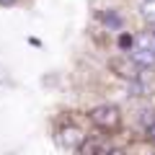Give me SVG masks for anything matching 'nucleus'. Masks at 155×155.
Returning a JSON list of instances; mask_svg holds the SVG:
<instances>
[{
    "label": "nucleus",
    "instance_id": "1",
    "mask_svg": "<svg viewBox=\"0 0 155 155\" xmlns=\"http://www.w3.org/2000/svg\"><path fill=\"white\" fill-rule=\"evenodd\" d=\"M132 62L137 67H153L155 65V34H140L132 47Z\"/></svg>",
    "mask_w": 155,
    "mask_h": 155
},
{
    "label": "nucleus",
    "instance_id": "2",
    "mask_svg": "<svg viewBox=\"0 0 155 155\" xmlns=\"http://www.w3.org/2000/svg\"><path fill=\"white\" fill-rule=\"evenodd\" d=\"M91 119H93L98 127H104V129H114L122 116H119V109H116V106H98V109L91 111Z\"/></svg>",
    "mask_w": 155,
    "mask_h": 155
},
{
    "label": "nucleus",
    "instance_id": "3",
    "mask_svg": "<svg viewBox=\"0 0 155 155\" xmlns=\"http://www.w3.org/2000/svg\"><path fill=\"white\" fill-rule=\"evenodd\" d=\"M62 142L70 145V147L80 145V142H83V134H80V129H65V132H62Z\"/></svg>",
    "mask_w": 155,
    "mask_h": 155
},
{
    "label": "nucleus",
    "instance_id": "4",
    "mask_svg": "<svg viewBox=\"0 0 155 155\" xmlns=\"http://www.w3.org/2000/svg\"><path fill=\"white\" fill-rule=\"evenodd\" d=\"M140 11H142V16L147 18V21L155 23V0H142V3H140Z\"/></svg>",
    "mask_w": 155,
    "mask_h": 155
},
{
    "label": "nucleus",
    "instance_id": "5",
    "mask_svg": "<svg viewBox=\"0 0 155 155\" xmlns=\"http://www.w3.org/2000/svg\"><path fill=\"white\" fill-rule=\"evenodd\" d=\"M150 140H153V142H155V122L150 124Z\"/></svg>",
    "mask_w": 155,
    "mask_h": 155
},
{
    "label": "nucleus",
    "instance_id": "6",
    "mask_svg": "<svg viewBox=\"0 0 155 155\" xmlns=\"http://www.w3.org/2000/svg\"><path fill=\"white\" fill-rule=\"evenodd\" d=\"M11 3H16V0H0V5H11Z\"/></svg>",
    "mask_w": 155,
    "mask_h": 155
},
{
    "label": "nucleus",
    "instance_id": "7",
    "mask_svg": "<svg viewBox=\"0 0 155 155\" xmlns=\"http://www.w3.org/2000/svg\"><path fill=\"white\" fill-rule=\"evenodd\" d=\"M106 155H122V153H106Z\"/></svg>",
    "mask_w": 155,
    "mask_h": 155
}]
</instances>
